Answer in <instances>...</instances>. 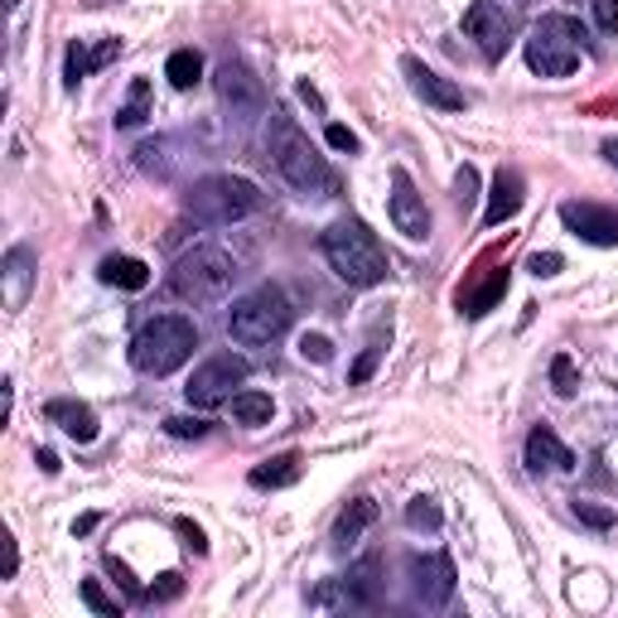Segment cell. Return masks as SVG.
I'll return each mask as SVG.
<instances>
[{
    "label": "cell",
    "instance_id": "13",
    "mask_svg": "<svg viewBox=\"0 0 618 618\" xmlns=\"http://www.w3.org/2000/svg\"><path fill=\"white\" fill-rule=\"evenodd\" d=\"M402 72L411 78V92L420 97L426 106H435V112H464V88L459 82H450V78H440L435 68H426L420 58H402Z\"/></svg>",
    "mask_w": 618,
    "mask_h": 618
},
{
    "label": "cell",
    "instance_id": "40",
    "mask_svg": "<svg viewBox=\"0 0 618 618\" xmlns=\"http://www.w3.org/2000/svg\"><path fill=\"white\" fill-rule=\"evenodd\" d=\"M102 565H106V571H112V575H116V580H121V585H126V589H131V595H136V599H145V589H141V580H136V575H131V571H126V561H116V555H112V551H106V555H102Z\"/></svg>",
    "mask_w": 618,
    "mask_h": 618
},
{
    "label": "cell",
    "instance_id": "6",
    "mask_svg": "<svg viewBox=\"0 0 618 618\" xmlns=\"http://www.w3.org/2000/svg\"><path fill=\"white\" fill-rule=\"evenodd\" d=\"M585 58V24L571 15H547L527 34V68L541 78H571Z\"/></svg>",
    "mask_w": 618,
    "mask_h": 618
},
{
    "label": "cell",
    "instance_id": "8",
    "mask_svg": "<svg viewBox=\"0 0 618 618\" xmlns=\"http://www.w3.org/2000/svg\"><path fill=\"white\" fill-rule=\"evenodd\" d=\"M213 88H217V102H223V112L233 126H257V121L266 116V88L261 78L251 72L247 64H237V58H227L223 68L213 72Z\"/></svg>",
    "mask_w": 618,
    "mask_h": 618
},
{
    "label": "cell",
    "instance_id": "9",
    "mask_svg": "<svg viewBox=\"0 0 618 618\" xmlns=\"http://www.w3.org/2000/svg\"><path fill=\"white\" fill-rule=\"evenodd\" d=\"M247 378H251V362L241 358V353H213L203 368H193L184 396H189L193 411H213V406L233 402V396H237L233 386H241Z\"/></svg>",
    "mask_w": 618,
    "mask_h": 618
},
{
    "label": "cell",
    "instance_id": "36",
    "mask_svg": "<svg viewBox=\"0 0 618 618\" xmlns=\"http://www.w3.org/2000/svg\"><path fill=\"white\" fill-rule=\"evenodd\" d=\"M561 266H565V261H561V251H531V257H527V271L537 276V281H551V276L561 271Z\"/></svg>",
    "mask_w": 618,
    "mask_h": 618
},
{
    "label": "cell",
    "instance_id": "41",
    "mask_svg": "<svg viewBox=\"0 0 618 618\" xmlns=\"http://www.w3.org/2000/svg\"><path fill=\"white\" fill-rule=\"evenodd\" d=\"M595 20L604 34H618V0H595Z\"/></svg>",
    "mask_w": 618,
    "mask_h": 618
},
{
    "label": "cell",
    "instance_id": "4",
    "mask_svg": "<svg viewBox=\"0 0 618 618\" xmlns=\"http://www.w3.org/2000/svg\"><path fill=\"white\" fill-rule=\"evenodd\" d=\"M271 155H276V169H281V179L290 189H300V193H334L329 160L314 150L310 136L285 112L271 116Z\"/></svg>",
    "mask_w": 618,
    "mask_h": 618
},
{
    "label": "cell",
    "instance_id": "47",
    "mask_svg": "<svg viewBox=\"0 0 618 618\" xmlns=\"http://www.w3.org/2000/svg\"><path fill=\"white\" fill-rule=\"evenodd\" d=\"M604 160H609V165L618 169V141H609V145H604Z\"/></svg>",
    "mask_w": 618,
    "mask_h": 618
},
{
    "label": "cell",
    "instance_id": "11",
    "mask_svg": "<svg viewBox=\"0 0 618 618\" xmlns=\"http://www.w3.org/2000/svg\"><path fill=\"white\" fill-rule=\"evenodd\" d=\"M372 599H378V561H362L348 575L324 580L310 595V604H319V609H368Z\"/></svg>",
    "mask_w": 618,
    "mask_h": 618
},
{
    "label": "cell",
    "instance_id": "23",
    "mask_svg": "<svg viewBox=\"0 0 618 618\" xmlns=\"http://www.w3.org/2000/svg\"><path fill=\"white\" fill-rule=\"evenodd\" d=\"M97 276H102V285H116V290H145L150 285V266L141 257H106L97 266Z\"/></svg>",
    "mask_w": 618,
    "mask_h": 618
},
{
    "label": "cell",
    "instance_id": "17",
    "mask_svg": "<svg viewBox=\"0 0 618 618\" xmlns=\"http://www.w3.org/2000/svg\"><path fill=\"white\" fill-rule=\"evenodd\" d=\"M121 54V40H102V44H68V58H64V82L68 88H78L82 78H88L92 68H102V64H112V58Z\"/></svg>",
    "mask_w": 618,
    "mask_h": 618
},
{
    "label": "cell",
    "instance_id": "3",
    "mask_svg": "<svg viewBox=\"0 0 618 618\" xmlns=\"http://www.w3.org/2000/svg\"><path fill=\"white\" fill-rule=\"evenodd\" d=\"M237 276L241 261L227 247H193L169 271V295L184 300V305H217L237 285Z\"/></svg>",
    "mask_w": 618,
    "mask_h": 618
},
{
    "label": "cell",
    "instance_id": "39",
    "mask_svg": "<svg viewBox=\"0 0 618 618\" xmlns=\"http://www.w3.org/2000/svg\"><path fill=\"white\" fill-rule=\"evenodd\" d=\"M179 589H184V580H179L175 571L160 575V585L145 589V604H165V599H179Z\"/></svg>",
    "mask_w": 618,
    "mask_h": 618
},
{
    "label": "cell",
    "instance_id": "18",
    "mask_svg": "<svg viewBox=\"0 0 618 618\" xmlns=\"http://www.w3.org/2000/svg\"><path fill=\"white\" fill-rule=\"evenodd\" d=\"M517 209H523V175H517V169H498V175H493L488 209H483V223L498 227L507 217H517Z\"/></svg>",
    "mask_w": 618,
    "mask_h": 618
},
{
    "label": "cell",
    "instance_id": "16",
    "mask_svg": "<svg viewBox=\"0 0 618 618\" xmlns=\"http://www.w3.org/2000/svg\"><path fill=\"white\" fill-rule=\"evenodd\" d=\"M44 420L48 426H58L68 435V440L78 445H92L97 440V411L88 402H72V396H54V402L44 406Z\"/></svg>",
    "mask_w": 618,
    "mask_h": 618
},
{
    "label": "cell",
    "instance_id": "34",
    "mask_svg": "<svg viewBox=\"0 0 618 618\" xmlns=\"http://www.w3.org/2000/svg\"><path fill=\"white\" fill-rule=\"evenodd\" d=\"M378 358H382V329L372 334V344L362 348V358L353 362V372H348V382H368L372 372H378Z\"/></svg>",
    "mask_w": 618,
    "mask_h": 618
},
{
    "label": "cell",
    "instance_id": "37",
    "mask_svg": "<svg viewBox=\"0 0 618 618\" xmlns=\"http://www.w3.org/2000/svg\"><path fill=\"white\" fill-rule=\"evenodd\" d=\"M300 358H305V362H329L334 344L324 334H305V338H300Z\"/></svg>",
    "mask_w": 618,
    "mask_h": 618
},
{
    "label": "cell",
    "instance_id": "15",
    "mask_svg": "<svg viewBox=\"0 0 618 618\" xmlns=\"http://www.w3.org/2000/svg\"><path fill=\"white\" fill-rule=\"evenodd\" d=\"M561 223L575 237L595 241V247H618V209H604V203H561Z\"/></svg>",
    "mask_w": 618,
    "mask_h": 618
},
{
    "label": "cell",
    "instance_id": "35",
    "mask_svg": "<svg viewBox=\"0 0 618 618\" xmlns=\"http://www.w3.org/2000/svg\"><path fill=\"white\" fill-rule=\"evenodd\" d=\"M454 199H459V209H469V203L479 199V169L474 165H464L454 175Z\"/></svg>",
    "mask_w": 618,
    "mask_h": 618
},
{
    "label": "cell",
    "instance_id": "48",
    "mask_svg": "<svg viewBox=\"0 0 618 618\" xmlns=\"http://www.w3.org/2000/svg\"><path fill=\"white\" fill-rule=\"evenodd\" d=\"M5 5H10V10H15V5H20V0H5Z\"/></svg>",
    "mask_w": 618,
    "mask_h": 618
},
{
    "label": "cell",
    "instance_id": "20",
    "mask_svg": "<svg viewBox=\"0 0 618 618\" xmlns=\"http://www.w3.org/2000/svg\"><path fill=\"white\" fill-rule=\"evenodd\" d=\"M372 523H378V503L372 498H353L344 507V513H338V523H334V547H358L362 541V531H368Z\"/></svg>",
    "mask_w": 618,
    "mask_h": 618
},
{
    "label": "cell",
    "instance_id": "38",
    "mask_svg": "<svg viewBox=\"0 0 618 618\" xmlns=\"http://www.w3.org/2000/svg\"><path fill=\"white\" fill-rule=\"evenodd\" d=\"M175 531L184 537V547L193 551V555H209V537H203V527L199 523H189V517H179L175 523Z\"/></svg>",
    "mask_w": 618,
    "mask_h": 618
},
{
    "label": "cell",
    "instance_id": "43",
    "mask_svg": "<svg viewBox=\"0 0 618 618\" xmlns=\"http://www.w3.org/2000/svg\"><path fill=\"white\" fill-rule=\"evenodd\" d=\"M34 464H40V469H44L48 479H54L58 469H64V464H58V454H54V450H40V454H34Z\"/></svg>",
    "mask_w": 618,
    "mask_h": 618
},
{
    "label": "cell",
    "instance_id": "28",
    "mask_svg": "<svg viewBox=\"0 0 618 618\" xmlns=\"http://www.w3.org/2000/svg\"><path fill=\"white\" fill-rule=\"evenodd\" d=\"M136 165L155 179H175V160H169V141H145L136 150Z\"/></svg>",
    "mask_w": 618,
    "mask_h": 618
},
{
    "label": "cell",
    "instance_id": "19",
    "mask_svg": "<svg viewBox=\"0 0 618 618\" xmlns=\"http://www.w3.org/2000/svg\"><path fill=\"white\" fill-rule=\"evenodd\" d=\"M527 464L537 469V474H541V469H555V474H571V469H575V454L565 450L561 440H555V430L537 426V430L527 435Z\"/></svg>",
    "mask_w": 618,
    "mask_h": 618
},
{
    "label": "cell",
    "instance_id": "2",
    "mask_svg": "<svg viewBox=\"0 0 618 618\" xmlns=\"http://www.w3.org/2000/svg\"><path fill=\"white\" fill-rule=\"evenodd\" d=\"M193 348H199L193 319H184V314H155L131 338V368L145 372V378H169V372H179L193 358Z\"/></svg>",
    "mask_w": 618,
    "mask_h": 618
},
{
    "label": "cell",
    "instance_id": "33",
    "mask_svg": "<svg viewBox=\"0 0 618 618\" xmlns=\"http://www.w3.org/2000/svg\"><path fill=\"white\" fill-rule=\"evenodd\" d=\"M165 435H175V440H203V435H209V420L203 416H169Z\"/></svg>",
    "mask_w": 618,
    "mask_h": 618
},
{
    "label": "cell",
    "instance_id": "10",
    "mask_svg": "<svg viewBox=\"0 0 618 618\" xmlns=\"http://www.w3.org/2000/svg\"><path fill=\"white\" fill-rule=\"evenodd\" d=\"M464 34L479 44V54L488 58V64H498L517 40V15L503 0H474V5L464 10Z\"/></svg>",
    "mask_w": 618,
    "mask_h": 618
},
{
    "label": "cell",
    "instance_id": "22",
    "mask_svg": "<svg viewBox=\"0 0 618 618\" xmlns=\"http://www.w3.org/2000/svg\"><path fill=\"white\" fill-rule=\"evenodd\" d=\"M300 469H305V459L290 450V454H276V459H266V464H257L247 474V483L251 488H290V483L300 479Z\"/></svg>",
    "mask_w": 618,
    "mask_h": 618
},
{
    "label": "cell",
    "instance_id": "26",
    "mask_svg": "<svg viewBox=\"0 0 618 618\" xmlns=\"http://www.w3.org/2000/svg\"><path fill=\"white\" fill-rule=\"evenodd\" d=\"M165 78L175 82L179 92H189L193 82L203 78V54H199V48H175V54H169V64H165Z\"/></svg>",
    "mask_w": 618,
    "mask_h": 618
},
{
    "label": "cell",
    "instance_id": "30",
    "mask_svg": "<svg viewBox=\"0 0 618 618\" xmlns=\"http://www.w3.org/2000/svg\"><path fill=\"white\" fill-rule=\"evenodd\" d=\"M551 392L555 396H575L580 392V372H575V358L571 353H555L551 358Z\"/></svg>",
    "mask_w": 618,
    "mask_h": 618
},
{
    "label": "cell",
    "instance_id": "14",
    "mask_svg": "<svg viewBox=\"0 0 618 618\" xmlns=\"http://www.w3.org/2000/svg\"><path fill=\"white\" fill-rule=\"evenodd\" d=\"M411 585H416L420 604L445 609V604L454 599V561L450 555H416V561H411Z\"/></svg>",
    "mask_w": 618,
    "mask_h": 618
},
{
    "label": "cell",
    "instance_id": "29",
    "mask_svg": "<svg viewBox=\"0 0 618 618\" xmlns=\"http://www.w3.org/2000/svg\"><path fill=\"white\" fill-rule=\"evenodd\" d=\"M445 523V513H440V503L435 498H411L406 503V527H416V531H440Z\"/></svg>",
    "mask_w": 618,
    "mask_h": 618
},
{
    "label": "cell",
    "instance_id": "1",
    "mask_svg": "<svg viewBox=\"0 0 618 618\" xmlns=\"http://www.w3.org/2000/svg\"><path fill=\"white\" fill-rule=\"evenodd\" d=\"M324 261H329V271L338 276L344 285H382L386 281V251L382 241L368 233V227L358 223V217H338V223L324 233Z\"/></svg>",
    "mask_w": 618,
    "mask_h": 618
},
{
    "label": "cell",
    "instance_id": "32",
    "mask_svg": "<svg viewBox=\"0 0 618 618\" xmlns=\"http://www.w3.org/2000/svg\"><path fill=\"white\" fill-rule=\"evenodd\" d=\"M82 604H88L92 614H102V618H121V604L102 589V580H82Z\"/></svg>",
    "mask_w": 618,
    "mask_h": 618
},
{
    "label": "cell",
    "instance_id": "42",
    "mask_svg": "<svg viewBox=\"0 0 618 618\" xmlns=\"http://www.w3.org/2000/svg\"><path fill=\"white\" fill-rule=\"evenodd\" d=\"M329 145H334V150H348V155H358V136H353V131H348V126H338V121L329 126Z\"/></svg>",
    "mask_w": 618,
    "mask_h": 618
},
{
    "label": "cell",
    "instance_id": "21",
    "mask_svg": "<svg viewBox=\"0 0 618 618\" xmlns=\"http://www.w3.org/2000/svg\"><path fill=\"white\" fill-rule=\"evenodd\" d=\"M30 281H34V257L30 247H10L5 251V305L20 310L30 300Z\"/></svg>",
    "mask_w": 618,
    "mask_h": 618
},
{
    "label": "cell",
    "instance_id": "44",
    "mask_svg": "<svg viewBox=\"0 0 618 618\" xmlns=\"http://www.w3.org/2000/svg\"><path fill=\"white\" fill-rule=\"evenodd\" d=\"M20 571V551H15V537H5V580H15Z\"/></svg>",
    "mask_w": 618,
    "mask_h": 618
},
{
    "label": "cell",
    "instance_id": "31",
    "mask_svg": "<svg viewBox=\"0 0 618 618\" xmlns=\"http://www.w3.org/2000/svg\"><path fill=\"white\" fill-rule=\"evenodd\" d=\"M571 513L580 517V523H585V527H595V531H609L614 523H618V517H614V507H604V503H589V498H575L571 503Z\"/></svg>",
    "mask_w": 618,
    "mask_h": 618
},
{
    "label": "cell",
    "instance_id": "5",
    "mask_svg": "<svg viewBox=\"0 0 618 618\" xmlns=\"http://www.w3.org/2000/svg\"><path fill=\"white\" fill-rule=\"evenodd\" d=\"M261 203H266L261 189L237 175H209L184 193V213L203 227H233L241 217L261 213Z\"/></svg>",
    "mask_w": 618,
    "mask_h": 618
},
{
    "label": "cell",
    "instance_id": "25",
    "mask_svg": "<svg viewBox=\"0 0 618 618\" xmlns=\"http://www.w3.org/2000/svg\"><path fill=\"white\" fill-rule=\"evenodd\" d=\"M227 406H233V420H237V426H251V430H257V426H271V416H276V402H271L266 392H237Z\"/></svg>",
    "mask_w": 618,
    "mask_h": 618
},
{
    "label": "cell",
    "instance_id": "12",
    "mask_svg": "<svg viewBox=\"0 0 618 618\" xmlns=\"http://www.w3.org/2000/svg\"><path fill=\"white\" fill-rule=\"evenodd\" d=\"M386 213H392V227L406 241H426L430 237V209L426 199L416 193L406 169H392V199H386Z\"/></svg>",
    "mask_w": 618,
    "mask_h": 618
},
{
    "label": "cell",
    "instance_id": "45",
    "mask_svg": "<svg viewBox=\"0 0 618 618\" xmlns=\"http://www.w3.org/2000/svg\"><path fill=\"white\" fill-rule=\"evenodd\" d=\"M300 97H305V102L314 106V112H324V97H319V92H314V88H310V82H300Z\"/></svg>",
    "mask_w": 618,
    "mask_h": 618
},
{
    "label": "cell",
    "instance_id": "7",
    "mask_svg": "<svg viewBox=\"0 0 618 618\" xmlns=\"http://www.w3.org/2000/svg\"><path fill=\"white\" fill-rule=\"evenodd\" d=\"M290 319H295V310H290L285 290L281 285H257L251 295L237 300L233 314H227V334L247 348H261V344H276V338L290 329Z\"/></svg>",
    "mask_w": 618,
    "mask_h": 618
},
{
    "label": "cell",
    "instance_id": "46",
    "mask_svg": "<svg viewBox=\"0 0 618 618\" xmlns=\"http://www.w3.org/2000/svg\"><path fill=\"white\" fill-rule=\"evenodd\" d=\"M97 527V517L88 513V517H78V523H72V537H88V531Z\"/></svg>",
    "mask_w": 618,
    "mask_h": 618
},
{
    "label": "cell",
    "instance_id": "24",
    "mask_svg": "<svg viewBox=\"0 0 618 618\" xmlns=\"http://www.w3.org/2000/svg\"><path fill=\"white\" fill-rule=\"evenodd\" d=\"M503 295H507V266H503V271H488V281H483L479 290H459V310L479 319V314H488Z\"/></svg>",
    "mask_w": 618,
    "mask_h": 618
},
{
    "label": "cell",
    "instance_id": "27",
    "mask_svg": "<svg viewBox=\"0 0 618 618\" xmlns=\"http://www.w3.org/2000/svg\"><path fill=\"white\" fill-rule=\"evenodd\" d=\"M145 121H150V82L136 78V82H131L126 106L116 112V126H121V131H136V126H145Z\"/></svg>",
    "mask_w": 618,
    "mask_h": 618
}]
</instances>
